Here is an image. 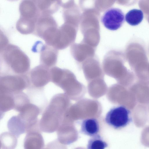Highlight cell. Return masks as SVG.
<instances>
[{
    "mask_svg": "<svg viewBox=\"0 0 149 149\" xmlns=\"http://www.w3.org/2000/svg\"><path fill=\"white\" fill-rule=\"evenodd\" d=\"M0 52L1 63L9 72L14 74L24 75L29 70L30 59L18 46L9 44Z\"/></svg>",
    "mask_w": 149,
    "mask_h": 149,
    "instance_id": "1",
    "label": "cell"
},
{
    "mask_svg": "<svg viewBox=\"0 0 149 149\" xmlns=\"http://www.w3.org/2000/svg\"><path fill=\"white\" fill-rule=\"evenodd\" d=\"M30 83L26 74H2L0 78V93L14 95L28 88Z\"/></svg>",
    "mask_w": 149,
    "mask_h": 149,
    "instance_id": "2",
    "label": "cell"
},
{
    "mask_svg": "<svg viewBox=\"0 0 149 149\" xmlns=\"http://www.w3.org/2000/svg\"><path fill=\"white\" fill-rule=\"evenodd\" d=\"M130 111L122 105L114 107L107 113L105 120L109 125L118 129L127 126L131 120Z\"/></svg>",
    "mask_w": 149,
    "mask_h": 149,
    "instance_id": "3",
    "label": "cell"
},
{
    "mask_svg": "<svg viewBox=\"0 0 149 149\" xmlns=\"http://www.w3.org/2000/svg\"><path fill=\"white\" fill-rule=\"evenodd\" d=\"M58 106L51 102L44 110L39 122L40 129L44 132L51 133L57 129L59 124Z\"/></svg>",
    "mask_w": 149,
    "mask_h": 149,
    "instance_id": "4",
    "label": "cell"
},
{
    "mask_svg": "<svg viewBox=\"0 0 149 149\" xmlns=\"http://www.w3.org/2000/svg\"><path fill=\"white\" fill-rule=\"evenodd\" d=\"M28 76L30 83L29 87L42 89L51 81L50 69L40 64L32 69Z\"/></svg>",
    "mask_w": 149,
    "mask_h": 149,
    "instance_id": "5",
    "label": "cell"
},
{
    "mask_svg": "<svg viewBox=\"0 0 149 149\" xmlns=\"http://www.w3.org/2000/svg\"><path fill=\"white\" fill-rule=\"evenodd\" d=\"M124 19V14L120 9L112 8L104 12L101 17V21L106 28L114 31L121 27Z\"/></svg>",
    "mask_w": 149,
    "mask_h": 149,
    "instance_id": "6",
    "label": "cell"
},
{
    "mask_svg": "<svg viewBox=\"0 0 149 149\" xmlns=\"http://www.w3.org/2000/svg\"><path fill=\"white\" fill-rule=\"evenodd\" d=\"M56 27V22L52 15H40L38 18L34 33L42 38L44 34L51 29Z\"/></svg>",
    "mask_w": 149,
    "mask_h": 149,
    "instance_id": "7",
    "label": "cell"
},
{
    "mask_svg": "<svg viewBox=\"0 0 149 149\" xmlns=\"http://www.w3.org/2000/svg\"><path fill=\"white\" fill-rule=\"evenodd\" d=\"M57 49L47 44L41 47L40 52V60L41 64L49 68L54 67L57 59Z\"/></svg>",
    "mask_w": 149,
    "mask_h": 149,
    "instance_id": "8",
    "label": "cell"
},
{
    "mask_svg": "<svg viewBox=\"0 0 149 149\" xmlns=\"http://www.w3.org/2000/svg\"><path fill=\"white\" fill-rule=\"evenodd\" d=\"M20 17L37 19L40 15L36 0H24L20 3L19 7Z\"/></svg>",
    "mask_w": 149,
    "mask_h": 149,
    "instance_id": "9",
    "label": "cell"
},
{
    "mask_svg": "<svg viewBox=\"0 0 149 149\" xmlns=\"http://www.w3.org/2000/svg\"><path fill=\"white\" fill-rule=\"evenodd\" d=\"M44 146V139L40 132L27 133L24 140V149H42Z\"/></svg>",
    "mask_w": 149,
    "mask_h": 149,
    "instance_id": "10",
    "label": "cell"
},
{
    "mask_svg": "<svg viewBox=\"0 0 149 149\" xmlns=\"http://www.w3.org/2000/svg\"><path fill=\"white\" fill-rule=\"evenodd\" d=\"M37 6L40 15H52L57 10L60 4L58 0H36Z\"/></svg>",
    "mask_w": 149,
    "mask_h": 149,
    "instance_id": "11",
    "label": "cell"
},
{
    "mask_svg": "<svg viewBox=\"0 0 149 149\" xmlns=\"http://www.w3.org/2000/svg\"><path fill=\"white\" fill-rule=\"evenodd\" d=\"M7 127L9 132L17 138L26 132L25 123L18 115L13 116L9 120Z\"/></svg>",
    "mask_w": 149,
    "mask_h": 149,
    "instance_id": "12",
    "label": "cell"
},
{
    "mask_svg": "<svg viewBox=\"0 0 149 149\" xmlns=\"http://www.w3.org/2000/svg\"><path fill=\"white\" fill-rule=\"evenodd\" d=\"M37 19L20 17L16 24V29L22 34L32 33L35 31Z\"/></svg>",
    "mask_w": 149,
    "mask_h": 149,
    "instance_id": "13",
    "label": "cell"
},
{
    "mask_svg": "<svg viewBox=\"0 0 149 149\" xmlns=\"http://www.w3.org/2000/svg\"><path fill=\"white\" fill-rule=\"evenodd\" d=\"M100 130L97 120L94 118H88L84 120L81 124V132L83 134L91 136L97 134Z\"/></svg>",
    "mask_w": 149,
    "mask_h": 149,
    "instance_id": "14",
    "label": "cell"
},
{
    "mask_svg": "<svg viewBox=\"0 0 149 149\" xmlns=\"http://www.w3.org/2000/svg\"><path fill=\"white\" fill-rule=\"evenodd\" d=\"M17 137L10 132H5L0 135L1 149H15L17 143Z\"/></svg>",
    "mask_w": 149,
    "mask_h": 149,
    "instance_id": "15",
    "label": "cell"
},
{
    "mask_svg": "<svg viewBox=\"0 0 149 149\" xmlns=\"http://www.w3.org/2000/svg\"><path fill=\"white\" fill-rule=\"evenodd\" d=\"M0 109L1 113H4L14 108V95L0 93Z\"/></svg>",
    "mask_w": 149,
    "mask_h": 149,
    "instance_id": "16",
    "label": "cell"
},
{
    "mask_svg": "<svg viewBox=\"0 0 149 149\" xmlns=\"http://www.w3.org/2000/svg\"><path fill=\"white\" fill-rule=\"evenodd\" d=\"M143 17V12L140 10L133 9L130 10L126 15V21L132 26H136L140 24Z\"/></svg>",
    "mask_w": 149,
    "mask_h": 149,
    "instance_id": "17",
    "label": "cell"
},
{
    "mask_svg": "<svg viewBox=\"0 0 149 149\" xmlns=\"http://www.w3.org/2000/svg\"><path fill=\"white\" fill-rule=\"evenodd\" d=\"M108 145L98 134L92 136L89 140L87 149H104Z\"/></svg>",
    "mask_w": 149,
    "mask_h": 149,
    "instance_id": "18",
    "label": "cell"
},
{
    "mask_svg": "<svg viewBox=\"0 0 149 149\" xmlns=\"http://www.w3.org/2000/svg\"><path fill=\"white\" fill-rule=\"evenodd\" d=\"M141 140L144 146L149 147V126L145 128L142 130Z\"/></svg>",
    "mask_w": 149,
    "mask_h": 149,
    "instance_id": "19",
    "label": "cell"
},
{
    "mask_svg": "<svg viewBox=\"0 0 149 149\" xmlns=\"http://www.w3.org/2000/svg\"><path fill=\"white\" fill-rule=\"evenodd\" d=\"M9 44L8 41L6 37L3 33H0V51L3 50Z\"/></svg>",
    "mask_w": 149,
    "mask_h": 149,
    "instance_id": "20",
    "label": "cell"
},
{
    "mask_svg": "<svg viewBox=\"0 0 149 149\" xmlns=\"http://www.w3.org/2000/svg\"><path fill=\"white\" fill-rule=\"evenodd\" d=\"M49 149V148H47L46 147L45 148H43V149Z\"/></svg>",
    "mask_w": 149,
    "mask_h": 149,
    "instance_id": "21",
    "label": "cell"
}]
</instances>
